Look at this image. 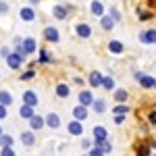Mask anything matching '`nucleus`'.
<instances>
[{
    "instance_id": "obj_1",
    "label": "nucleus",
    "mask_w": 156,
    "mask_h": 156,
    "mask_svg": "<svg viewBox=\"0 0 156 156\" xmlns=\"http://www.w3.org/2000/svg\"><path fill=\"white\" fill-rule=\"evenodd\" d=\"M73 12H75V4L71 2H58V4H54L52 9H50V15L56 19V21H67V19H71Z\"/></svg>"
},
{
    "instance_id": "obj_2",
    "label": "nucleus",
    "mask_w": 156,
    "mask_h": 156,
    "mask_svg": "<svg viewBox=\"0 0 156 156\" xmlns=\"http://www.w3.org/2000/svg\"><path fill=\"white\" fill-rule=\"evenodd\" d=\"M133 79L140 83V87H144V90H154L156 77H152V75H146L142 71H133Z\"/></svg>"
},
{
    "instance_id": "obj_3",
    "label": "nucleus",
    "mask_w": 156,
    "mask_h": 156,
    "mask_svg": "<svg viewBox=\"0 0 156 156\" xmlns=\"http://www.w3.org/2000/svg\"><path fill=\"white\" fill-rule=\"evenodd\" d=\"M19 19H21L23 23H34V21L37 19L36 6H31V4H25V6H21V9H19Z\"/></svg>"
},
{
    "instance_id": "obj_4",
    "label": "nucleus",
    "mask_w": 156,
    "mask_h": 156,
    "mask_svg": "<svg viewBox=\"0 0 156 156\" xmlns=\"http://www.w3.org/2000/svg\"><path fill=\"white\" fill-rule=\"evenodd\" d=\"M23 60H25L23 54H19V52H15V50H12L11 54L4 58V62H6V67H9L11 71H19V69L23 67Z\"/></svg>"
},
{
    "instance_id": "obj_5",
    "label": "nucleus",
    "mask_w": 156,
    "mask_h": 156,
    "mask_svg": "<svg viewBox=\"0 0 156 156\" xmlns=\"http://www.w3.org/2000/svg\"><path fill=\"white\" fill-rule=\"evenodd\" d=\"M73 31H75V36H77V37H81V40H90V37H92V34H94L92 25H90V23H85V21H79V23H75Z\"/></svg>"
},
{
    "instance_id": "obj_6",
    "label": "nucleus",
    "mask_w": 156,
    "mask_h": 156,
    "mask_svg": "<svg viewBox=\"0 0 156 156\" xmlns=\"http://www.w3.org/2000/svg\"><path fill=\"white\" fill-rule=\"evenodd\" d=\"M19 142L25 146V148H34L37 144V135L34 129H23V131L19 133Z\"/></svg>"
},
{
    "instance_id": "obj_7",
    "label": "nucleus",
    "mask_w": 156,
    "mask_h": 156,
    "mask_svg": "<svg viewBox=\"0 0 156 156\" xmlns=\"http://www.w3.org/2000/svg\"><path fill=\"white\" fill-rule=\"evenodd\" d=\"M44 40H46V44H58V42H60L58 27H54V25H46V27H44Z\"/></svg>"
},
{
    "instance_id": "obj_8",
    "label": "nucleus",
    "mask_w": 156,
    "mask_h": 156,
    "mask_svg": "<svg viewBox=\"0 0 156 156\" xmlns=\"http://www.w3.org/2000/svg\"><path fill=\"white\" fill-rule=\"evenodd\" d=\"M44 119H46V127H50V129H60L62 127V119H60V115L56 110H48L44 115Z\"/></svg>"
},
{
    "instance_id": "obj_9",
    "label": "nucleus",
    "mask_w": 156,
    "mask_h": 156,
    "mask_svg": "<svg viewBox=\"0 0 156 156\" xmlns=\"http://www.w3.org/2000/svg\"><path fill=\"white\" fill-rule=\"evenodd\" d=\"M94 98L96 96H94V90H92V87H81L79 94H77V102L83 104V106H92Z\"/></svg>"
},
{
    "instance_id": "obj_10",
    "label": "nucleus",
    "mask_w": 156,
    "mask_h": 156,
    "mask_svg": "<svg viewBox=\"0 0 156 156\" xmlns=\"http://www.w3.org/2000/svg\"><path fill=\"white\" fill-rule=\"evenodd\" d=\"M67 133L73 137H81L83 135V121H77V119L67 121Z\"/></svg>"
},
{
    "instance_id": "obj_11",
    "label": "nucleus",
    "mask_w": 156,
    "mask_h": 156,
    "mask_svg": "<svg viewBox=\"0 0 156 156\" xmlns=\"http://www.w3.org/2000/svg\"><path fill=\"white\" fill-rule=\"evenodd\" d=\"M102 73L100 71H90L87 73V77H85V83H87V87H92V90H100L102 87Z\"/></svg>"
},
{
    "instance_id": "obj_12",
    "label": "nucleus",
    "mask_w": 156,
    "mask_h": 156,
    "mask_svg": "<svg viewBox=\"0 0 156 156\" xmlns=\"http://www.w3.org/2000/svg\"><path fill=\"white\" fill-rule=\"evenodd\" d=\"M92 137H94V146H100L104 140H108V131L104 125H94L92 127Z\"/></svg>"
},
{
    "instance_id": "obj_13",
    "label": "nucleus",
    "mask_w": 156,
    "mask_h": 156,
    "mask_svg": "<svg viewBox=\"0 0 156 156\" xmlns=\"http://www.w3.org/2000/svg\"><path fill=\"white\" fill-rule=\"evenodd\" d=\"M71 117L73 119H77V121H87V117H90V106H83V104H75V106L71 108Z\"/></svg>"
},
{
    "instance_id": "obj_14",
    "label": "nucleus",
    "mask_w": 156,
    "mask_h": 156,
    "mask_svg": "<svg viewBox=\"0 0 156 156\" xmlns=\"http://www.w3.org/2000/svg\"><path fill=\"white\" fill-rule=\"evenodd\" d=\"M54 96L58 98V100H69V96H71V85L67 83V81H58V83L54 85Z\"/></svg>"
},
{
    "instance_id": "obj_15",
    "label": "nucleus",
    "mask_w": 156,
    "mask_h": 156,
    "mask_svg": "<svg viewBox=\"0 0 156 156\" xmlns=\"http://www.w3.org/2000/svg\"><path fill=\"white\" fill-rule=\"evenodd\" d=\"M21 102L23 104H29V106L37 108V104H40V96H37L36 90H25L23 94H21Z\"/></svg>"
},
{
    "instance_id": "obj_16",
    "label": "nucleus",
    "mask_w": 156,
    "mask_h": 156,
    "mask_svg": "<svg viewBox=\"0 0 156 156\" xmlns=\"http://www.w3.org/2000/svg\"><path fill=\"white\" fill-rule=\"evenodd\" d=\"M27 125H29V129H34V131H42V129H46V119H44V115H40V112H36L31 119L27 121Z\"/></svg>"
},
{
    "instance_id": "obj_17",
    "label": "nucleus",
    "mask_w": 156,
    "mask_h": 156,
    "mask_svg": "<svg viewBox=\"0 0 156 156\" xmlns=\"http://www.w3.org/2000/svg\"><path fill=\"white\" fill-rule=\"evenodd\" d=\"M104 12H106V6H104L102 0H90V15H92V17L100 19Z\"/></svg>"
},
{
    "instance_id": "obj_18",
    "label": "nucleus",
    "mask_w": 156,
    "mask_h": 156,
    "mask_svg": "<svg viewBox=\"0 0 156 156\" xmlns=\"http://www.w3.org/2000/svg\"><path fill=\"white\" fill-rule=\"evenodd\" d=\"M34 52H37V40L34 36L23 37V54L25 56H31Z\"/></svg>"
},
{
    "instance_id": "obj_19",
    "label": "nucleus",
    "mask_w": 156,
    "mask_h": 156,
    "mask_svg": "<svg viewBox=\"0 0 156 156\" xmlns=\"http://www.w3.org/2000/svg\"><path fill=\"white\" fill-rule=\"evenodd\" d=\"M98 21H100V27H102V31H112V29L117 27V21H115V19H112L108 12H104V15H102Z\"/></svg>"
},
{
    "instance_id": "obj_20",
    "label": "nucleus",
    "mask_w": 156,
    "mask_h": 156,
    "mask_svg": "<svg viewBox=\"0 0 156 156\" xmlns=\"http://www.w3.org/2000/svg\"><path fill=\"white\" fill-rule=\"evenodd\" d=\"M108 108V102L106 98H94V102H92V106H90V110H94L96 115H104Z\"/></svg>"
},
{
    "instance_id": "obj_21",
    "label": "nucleus",
    "mask_w": 156,
    "mask_h": 156,
    "mask_svg": "<svg viewBox=\"0 0 156 156\" xmlns=\"http://www.w3.org/2000/svg\"><path fill=\"white\" fill-rule=\"evenodd\" d=\"M37 62L40 65H52L54 62V56L48 48H37Z\"/></svg>"
},
{
    "instance_id": "obj_22",
    "label": "nucleus",
    "mask_w": 156,
    "mask_h": 156,
    "mask_svg": "<svg viewBox=\"0 0 156 156\" xmlns=\"http://www.w3.org/2000/svg\"><path fill=\"white\" fill-rule=\"evenodd\" d=\"M140 42L142 44H156V29H144V31H140Z\"/></svg>"
},
{
    "instance_id": "obj_23",
    "label": "nucleus",
    "mask_w": 156,
    "mask_h": 156,
    "mask_svg": "<svg viewBox=\"0 0 156 156\" xmlns=\"http://www.w3.org/2000/svg\"><path fill=\"white\" fill-rule=\"evenodd\" d=\"M17 115H19V117H21L23 121H29L31 117H34V115H36V108L21 102V106H19V110H17Z\"/></svg>"
},
{
    "instance_id": "obj_24",
    "label": "nucleus",
    "mask_w": 156,
    "mask_h": 156,
    "mask_svg": "<svg viewBox=\"0 0 156 156\" xmlns=\"http://www.w3.org/2000/svg\"><path fill=\"white\" fill-rule=\"evenodd\" d=\"M12 102H15L12 92H11V90H6V87H2V90H0V104H4V106H12Z\"/></svg>"
},
{
    "instance_id": "obj_25",
    "label": "nucleus",
    "mask_w": 156,
    "mask_h": 156,
    "mask_svg": "<svg viewBox=\"0 0 156 156\" xmlns=\"http://www.w3.org/2000/svg\"><path fill=\"white\" fill-rule=\"evenodd\" d=\"M108 52L110 54H123L125 52V44L121 40H110L108 42Z\"/></svg>"
},
{
    "instance_id": "obj_26",
    "label": "nucleus",
    "mask_w": 156,
    "mask_h": 156,
    "mask_svg": "<svg viewBox=\"0 0 156 156\" xmlns=\"http://www.w3.org/2000/svg\"><path fill=\"white\" fill-rule=\"evenodd\" d=\"M112 98H115V102H127L129 100V92L125 87H115L112 90Z\"/></svg>"
},
{
    "instance_id": "obj_27",
    "label": "nucleus",
    "mask_w": 156,
    "mask_h": 156,
    "mask_svg": "<svg viewBox=\"0 0 156 156\" xmlns=\"http://www.w3.org/2000/svg\"><path fill=\"white\" fill-rule=\"evenodd\" d=\"M135 12H137V19H140V21H150V19L154 17V12L150 11V9H144V6H140Z\"/></svg>"
},
{
    "instance_id": "obj_28",
    "label": "nucleus",
    "mask_w": 156,
    "mask_h": 156,
    "mask_svg": "<svg viewBox=\"0 0 156 156\" xmlns=\"http://www.w3.org/2000/svg\"><path fill=\"white\" fill-rule=\"evenodd\" d=\"M106 12L112 17V19H115V21H117V23H121V21H123V12H121V9L117 6V4H115V6H108Z\"/></svg>"
},
{
    "instance_id": "obj_29",
    "label": "nucleus",
    "mask_w": 156,
    "mask_h": 156,
    "mask_svg": "<svg viewBox=\"0 0 156 156\" xmlns=\"http://www.w3.org/2000/svg\"><path fill=\"white\" fill-rule=\"evenodd\" d=\"M36 77H37L36 69H25V71L19 75V81H34Z\"/></svg>"
},
{
    "instance_id": "obj_30",
    "label": "nucleus",
    "mask_w": 156,
    "mask_h": 156,
    "mask_svg": "<svg viewBox=\"0 0 156 156\" xmlns=\"http://www.w3.org/2000/svg\"><path fill=\"white\" fill-rule=\"evenodd\" d=\"M131 108L127 106L125 102H115V108H112V115H129Z\"/></svg>"
},
{
    "instance_id": "obj_31",
    "label": "nucleus",
    "mask_w": 156,
    "mask_h": 156,
    "mask_svg": "<svg viewBox=\"0 0 156 156\" xmlns=\"http://www.w3.org/2000/svg\"><path fill=\"white\" fill-rule=\"evenodd\" d=\"M102 90H104V92H112V90H115V77L104 75V77H102Z\"/></svg>"
},
{
    "instance_id": "obj_32",
    "label": "nucleus",
    "mask_w": 156,
    "mask_h": 156,
    "mask_svg": "<svg viewBox=\"0 0 156 156\" xmlns=\"http://www.w3.org/2000/svg\"><path fill=\"white\" fill-rule=\"evenodd\" d=\"M6 146H15V137L11 133H2L0 135V148H6Z\"/></svg>"
},
{
    "instance_id": "obj_33",
    "label": "nucleus",
    "mask_w": 156,
    "mask_h": 156,
    "mask_svg": "<svg viewBox=\"0 0 156 156\" xmlns=\"http://www.w3.org/2000/svg\"><path fill=\"white\" fill-rule=\"evenodd\" d=\"M79 146H81V150H83V152H87V150L94 146V137H85V135H81V142H79Z\"/></svg>"
},
{
    "instance_id": "obj_34",
    "label": "nucleus",
    "mask_w": 156,
    "mask_h": 156,
    "mask_svg": "<svg viewBox=\"0 0 156 156\" xmlns=\"http://www.w3.org/2000/svg\"><path fill=\"white\" fill-rule=\"evenodd\" d=\"M0 156H17V150L12 146H6V148H0Z\"/></svg>"
},
{
    "instance_id": "obj_35",
    "label": "nucleus",
    "mask_w": 156,
    "mask_h": 156,
    "mask_svg": "<svg viewBox=\"0 0 156 156\" xmlns=\"http://www.w3.org/2000/svg\"><path fill=\"white\" fill-rule=\"evenodd\" d=\"M96 148H102V152H104V154H110V152H112V144H110L108 140H104V142H102L100 146H96Z\"/></svg>"
},
{
    "instance_id": "obj_36",
    "label": "nucleus",
    "mask_w": 156,
    "mask_h": 156,
    "mask_svg": "<svg viewBox=\"0 0 156 156\" xmlns=\"http://www.w3.org/2000/svg\"><path fill=\"white\" fill-rule=\"evenodd\" d=\"M11 52H12V46H0V58L4 60Z\"/></svg>"
},
{
    "instance_id": "obj_37",
    "label": "nucleus",
    "mask_w": 156,
    "mask_h": 156,
    "mask_svg": "<svg viewBox=\"0 0 156 156\" xmlns=\"http://www.w3.org/2000/svg\"><path fill=\"white\" fill-rule=\"evenodd\" d=\"M9 11H11V4L6 0H0V15H9Z\"/></svg>"
},
{
    "instance_id": "obj_38",
    "label": "nucleus",
    "mask_w": 156,
    "mask_h": 156,
    "mask_svg": "<svg viewBox=\"0 0 156 156\" xmlns=\"http://www.w3.org/2000/svg\"><path fill=\"white\" fill-rule=\"evenodd\" d=\"M87 154L90 156H106L104 152H102V148H96V146H92V148L87 150Z\"/></svg>"
},
{
    "instance_id": "obj_39",
    "label": "nucleus",
    "mask_w": 156,
    "mask_h": 156,
    "mask_svg": "<svg viewBox=\"0 0 156 156\" xmlns=\"http://www.w3.org/2000/svg\"><path fill=\"white\" fill-rule=\"evenodd\" d=\"M11 44H12V50H15V48H23V37H21V36H15Z\"/></svg>"
},
{
    "instance_id": "obj_40",
    "label": "nucleus",
    "mask_w": 156,
    "mask_h": 156,
    "mask_svg": "<svg viewBox=\"0 0 156 156\" xmlns=\"http://www.w3.org/2000/svg\"><path fill=\"white\" fill-rule=\"evenodd\" d=\"M135 156H150V144H148V146H140Z\"/></svg>"
},
{
    "instance_id": "obj_41",
    "label": "nucleus",
    "mask_w": 156,
    "mask_h": 156,
    "mask_svg": "<svg viewBox=\"0 0 156 156\" xmlns=\"http://www.w3.org/2000/svg\"><path fill=\"white\" fill-rule=\"evenodd\" d=\"M127 119V115H112V121H115V125H123Z\"/></svg>"
},
{
    "instance_id": "obj_42",
    "label": "nucleus",
    "mask_w": 156,
    "mask_h": 156,
    "mask_svg": "<svg viewBox=\"0 0 156 156\" xmlns=\"http://www.w3.org/2000/svg\"><path fill=\"white\" fill-rule=\"evenodd\" d=\"M148 123H150V127H156V110L148 112Z\"/></svg>"
},
{
    "instance_id": "obj_43",
    "label": "nucleus",
    "mask_w": 156,
    "mask_h": 156,
    "mask_svg": "<svg viewBox=\"0 0 156 156\" xmlns=\"http://www.w3.org/2000/svg\"><path fill=\"white\" fill-rule=\"evenodd\" d=\"M9 117V106H4V104H0V121H4Z\"/></svg>"
},
{
    "instance_id": "obj_44",
    "label": "nucleus",
    "mask_w": 156,
    "mask_h": 156,
    "mask_svg": "<svg viewBox=\"0 0 156 156\" xmlns=\"http://www.w3.org/2000/svg\"><path fill=\"white\" fill-rule=\"evenodd\" d=\"M73 83H75V85H81V87H83V85H85V77H79V75H75V77H73Z\"/></svg>"
},
{
    "instance_id": "obj_45",
    "label": "nucleus",
    "mask_w": 156,
    "mask_h": 156,
    "mask_svg": "<svg viewBox=\"0 0 156 156\" xmlns=\"http://www.w3.org/2000/svg\"><path fill=\"white\" fill-rule=\"evenodd\" d=\"M37 65H40V62H37V58L36 60H29V62H27V69H36Z\"/></svg>"
},
{
    "instance_id": "obj_46",
    "label": "nucleus",
    "mask_w": 156,
    "mask_h": 156,
    "mask_svg": "<svg viewBox=\"0 0 156 156\" xmlns=\"http://www.w3.org/2000/svg\"><path fill=\"white\" fill-rule=\"evenodd\" d=\"M40 2H42V0H27V4H31V6H37Z\"/></svg>"
},
{
    "instance_id": "obj_47",
    "label": "nucleus",
    "mask_w": 156,
    "mask_h": 156,
    "mask_svg": "<svg viewBox=\"0 0 156 156\" xmlns=\"http://www.w3.org/2000/svg\"><path fill=\"white\" fill-rule=\"evenodd\" d=\"M146 2H148V6H150V9H156V0H146Z\"/></svg>"
},
{
    "instance_id": "obj_48",
    "label": "nucleus",
    "mask_w": 156,
    "mask_h": 156,
    "mask_svg": "<svg viewBox=\"0 0 156 156\" xmlns=\"http://www.w3.org/2000/svg\"><path fill=\"white\" fill-rule=\"evenodd\" d=\"M150 148H154V150H156V140H152V142H150Z\"/></svg>"
},
{
    "instance_id": "obj_49",
    "label": "nucleus",
    "mask_w": 156,
    "mask_h": 156,
    "mask_svg": "<svg viewBox=\"0 0 156 156\" xmlns=\"http://www.w3.org/2000/svg\"><path fill=\"white\" fill-rule=\"evenodd\" d=\"M4 133V127H2V121H0V135Z\"/></svg>"
},
{
    "instance_id": "obj_50",
    "label": "nucleus",
    "mask_w": 156,
    "mask_h": 156,
    "mask_svg": "<svg viewBox=\"0 0 156 156\" xmlns=\"http://www.w3.org/2000/svg\"><path fill=\"white\" fill-rule=\"evenodd\" d=\"M81 156H90V154H87V152H83V154H81Z\"/></svg>"
},
{
    "instance_id": "obj_51",
    "label": "nucleus",
    "mask_w": 156,
    "mask_h": 156,
    "mask_svg": "<svg viewBox=\"0 0 156 156\" xmlns=\"http://www.w3.org/2000/svg\"><path fill=\"white\" fill-rule=\"evenodd\" d=\"M154 90H156V81H154Z\"/></svg>"
},
{
    "instance_id": "obj_52",
    "label": "nucleus",
    "mask_w": 156,
    "mask_h": 156,
    "mask_svg": "<svg viewBox=\"0 0 156 156\" xmlns=\"http://www.w3.org/2000/svg\"><path fill=\"white\" fill-rule=\"evenodd\" d=\"M0 79H2V73H0Z\"/></svg>"
},
{
    "instance_id": "obj_53",
    "label": "nucleus",
    "mask_w": 156,
    "mask_h": 156,
    "mask_svg": "<svg viewBox=\"0 0 156 156\" xmlns=\"http://www.w3.org/2000/svg\"><path fill=\"white\" fill-rule=\"evenodd\" d=\"M56 2H62V0H56Z\"/></svg>"
},
{
    "instance_id": "obj_54",
    "label": "nucleus",
    "mask_w": 156,
    "mask_h": 156,
    "mask_svg": "<svg viewBox=\"0 0 156 156\" xmlns=\"http://www.w3.org/2000/svg\"><path fill=\"white\" fill-rule=\"evenodd\" d=\"M85 2H90V0H85Z\"/></svg>"
}]
</instances>
